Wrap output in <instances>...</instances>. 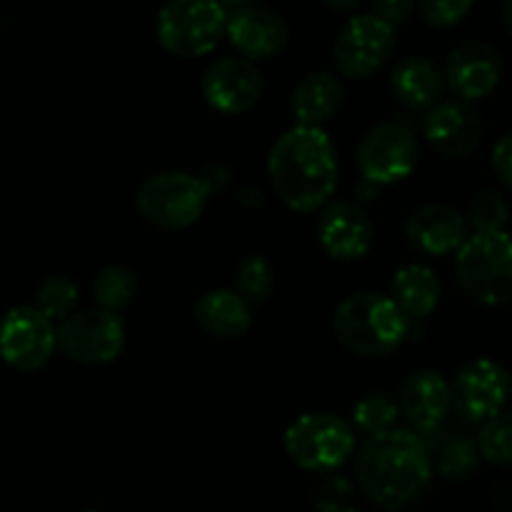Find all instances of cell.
Here are the masks:
<instances>
[{
    "mask_svg": "<svg viewBox=\"0 0 512 512\" xmlns=\"http://www.w3.org/2000/svg\"><path fill=\"white\" fill-rule=\"evenodd\" d=\"M410 245L428 255L458 253L470 235V225L460 210L445 203H430L415 210L405 223Z\"/></svg>",
    "mask_w": 512,
    "mask_h": 512,
    "instance_id": "obj_18",
    "label": "cell"
},
{
    "mask_svg": "<svg viewBox=\"0 0 512 512\" xmlns=\"http://www.w3.org/2000/svg\"><path fill=\"white\" fill-rule=\"evenodd\" d=\"M55 348L80 365H108L123 353L125 323L108 310H80L60 320L55 328Z\"/></svg>",
    "mask_w": 512,
    "mask_h": 512,
    "instance_id": "obj_8",
    "label": "cell"
},
{
    "mask_svg": "<svg viewBox=\"0 0 512 512\" xmlns=\"http://www.w3.org/2000/svg\"><path fill=\"white\" fill-rule=\"evenodd\" d=\"M398 410L410 420L418 433L440 428L450 413V385L435 370H415L400 388Z\"/></svg>",
    "mask_w": 512,
    "mask_h": 512,
    "instance_id": "obj_19",
    "label": "cell"
},
{
    "mask_svg": "<svg viewBox=\"0 0 512 512\" xmlns=\"http://www.w3.org/2000/svg\"><path fill=\"white\" fill-rule=\"evenodd\" d=\"M510 395L508 370L490 358H475L458 370L450 388V408L470 425H483L505 413Z\"/></svg>",
    "mask_w": 512,
    "mask_h": 512,
    "instance_id": "obj_11",
    "label": "cell"
},
{
    "mask_svg": "<svg viewBox=\"0 0 512 512\" xmlns=\"http://www.w3.org/2000/svg\"><path fill=\"white\" fill-rule=\"evenodd\" d=\"M440 293H443V288H440L438 275L428 265L410 263L393 275V295L390 298L408 320H423L433 315V310L440 303Z\"/></svg>",
    "mask_w": 512,
    "mask_h": 512,
    "instance_id": "obj_23",
    "label": "cell"
},
{
    "mask_svg": "<svg viewBox=\"0 0 512 512\" xmlns=\"http://www.w3.org/2000/svg\"><path fill=\"white\" fill-rule=\"evenodd\" d=\"M413 10L415 5L410 3V0H378V3L370 5V13H373L375 18L383 20V23H388L390 28L405 23Z\"/></svg>",
    "mask_w": 512,
    "mask_h": 512,
    "instance_id": "obj_33",
    "label": "cell"
},
{
    "mask_svg": "<svg viewBox=\"0 0 512 512\" xmlns=\"http://www.w3.org/2000/svg\"><path fill=\"white\" fill-rule=\"evenodd\" d=\"M445 88L455 93V98L473 105L493 93L503 80V58L498 50L483 40H465L458 48L450 50L445 60Z\"/></svg>",
    "mask_w": 512,
    "mask_h": 512,
    "instance_id": "obj_15",
    "label": "cell"
},
{
    "mask_svg": "<svg viewBox=\"0 0 512 512\" xmlns=\"http://www.w3.org/2000/svg\"><path fill=\"white\" fill-rule=\"evenodd\" d=\"M360 5V0H345V3H335V0H325V8L333 10H355Z\"/></svg>",
    "mask_w": 512,
    "mask_h": 512,
    "instance_id": "obj_36",
    "label": "cell"
},
{
    "mask_svg": "<svg viewBox=\"0 0 512 512\" xmlns=\"http://www.w3.org/2000/svg\"><path fill=\"white\" fill-rule=\"evenodd\" d=\"M430 475L428 445L413 430L393 428L370 438L358 460L365 498L385 512H398L420 500L428 490Z\"/></svg>",
    "mask_w": 512,
    "mask_h": 512,
    "instance_id": "obj_2",
    "label": "cell"
},
{
    "mask_svg": "<svg viewBox=\"0 0 512 512\" xmlns=\"http://www.w3.org/2000/svg\"><path fill=\"white\" fill-rule=\"evenodd\" d=\"M468 225L475 233H503L508 225V200L500 190L485 188L473 195L468 208Z\"/></svg>",
    "mask_w": 512,
    "mask_h": 512,
    "instance_id": "obj_30",
    "label": "cell"
},
{
    "mask_svg": "<svg viewBox=\"0 0 512 512\" xmlns=\"http://www.w3.org/2000/svg\"><path fill=\"white\" fill-rule=\"evenodd\" d=\"M333 333L353 355L385 358L408 338L410 320L400 313L390 295L360 290L335 308Z\"/></svg>",
    "mask_w": 512,
    "mask_h": 512,
    "instance_id": "obj_3",
    "label": "cell"
},
{
    "mask_svg": "<svg viewBox=\"0 0 512 512\" xmlns=\"http://www.w3.org/2000/svg\"><path fill=\"white\" fill-rule=\"evenodd\" d=\"M318 240L325 253L340 263H353L373 248L375 228L370 215L350 200H335L318 218Z\"/></svg>",
    "mask_w": 512,
    "mask_h": 512,
    "instance_id": "obj_17",
    "label": "cell"
},
{
    "mask_svg": "<svg viewBox=\"0 0 512 512\" xmlns=\"http://www.w3.org/2000/svg\"><path fill=\"white\" fill-rule=\"evenodd\" d=\"M205 103L223 115H243L263 95V73L240 55H223L205 68L200 78Z\"/></svg>",
    "mask_w": 512,
    "mask_h": 512,
    "instance_id": "obj_14",
    "label": "cell"
},
{
    "mask_svg": "<svg viewBox=\"0 0 512 512\" xmlns=\"http://www.w3.org/2000/svg\"><path fill=\"white\" fill-rule=\"evenodd\" d=\"M473 10V0H423L420 13L435 28H453Z\"/></svg>",
    "mask_w": 512,
    "mask_h": 512,
    "instance_id": "obj_32",
    "label": "cell"
},
{
    "mask_svg": "<svg viewBox=\"0 0 512 512\" xmlns=\"http://www.w3.org/2000/svg\"><path fill=\"white\" fill-rule=\"evenodd\" d=\"M355 450V430L335 413H305L285 430V453L298 468L330 475Z\"/></svg>",
    "mask_w": 512,
    "mask_h": 512,
    "instance_id": "obj_5",
    "label": "cell"
},
{
    "mask_svg": "<svg viewBox=\"0 0 512 512\" xmlns=\"http://www.w3.org/2000/svg\"><path fill=\"white\" fill-rule=\"evenodd\" d=\"M480 458L488 463L498 465V468H508L512 463V418L508 413L495 415L493 420L480 425L478 440Z\"/></svg>",
    "mask_w": 512,
    "mask_h": 512,
    "instance_id": "obj_29",
    "label": "cell"
},
{
    "mask_svg": "<svg viewBox=\"0 0 512 512\" xmlns=\"http://www.w3.org/2000/svg\"><path fill=\"white\" fill-rule=\"evenodd\" d=\"M425 138L443 158H468L483 140V115L465 100H440L423 120Z\"/></svg>",
    "mask_w": 512,
    "mask_h": 512,
    "instance_id": "obj_16",
    "label": "cell"
},
{
    "mask_svg": "<svg viewBox=\"0 0 512 512\" xmlns=\"http://www.w3.org/2000/svg\"><path fill=\"white\" fill-rule=\"evenodd\" d=\"M225 35L240 58L268 60L283 53L290 43V28L278 10L260 3H223Z\"/></svg>",
    "mask_w": 512,
    "mask_h": 512,
    "instance_id": "obj_12",
    "label": "cell"
},
{
    "mask_svg": "<svg viewBox=\"0 0 512 512\" xmlns=\"http://www.w3.org/2000/svg\"><path fill=\"white\" fill-rule=\"evenodd\" d=\"M512 135L505 133L503 138L498 140V145L493 148V173L495 178L500 180L503 188H510L512 185Z\"/></svg>",
    "mask_w": 512,
    "mask_h": 512,
    "instance_id": "obj_34",
    "label": "cell"
},
{
    "mask_svg": "<svg viewBox=\"0 0 512 512\" xmlns=\"http://www.w3.org/2000/svg\"><path fill=\"white\" fill-rule=\"evenodd\" d=\"M195 323L215 340L243 338L253 325V308L235 290H210L195 303Z\"/></svg>",
    "mask_w": 512,
    "mask_h": 512,
    "instance_id": "obj_22",
    "label": "cell"
},
{
    "mask_svg": "<svg viewBox=\"0 0 512 512\" xmlns=\"http://www.w3.org/2000/svg\"><path fill=\"white\" fill-rule=\"evenodd\" d=\"M398 400L390 398L388 393H368L355 403L353 408V425L365 438H378V435L390 433L398 423Z\"/></svg>",
    "mask_w": 512,
    "mask_h": 512,
    "instance_id": "obj_25",
    "label": "cell"
},
{
    "mask_svg": "<svg viewBox=\"0 0 512 512\" xmlns=\"http://www.w3.org/2000/svg\"><path fill=\"white\" fill-rule=\"evenodd\" d=\"M238 200L243 205H255V208H258V205H263L265 195L260 193L258 188H250V185H245V188L238 190Z\"/></svg>",
    "mask_w": 512,
    "mask_h": 512,
    "instance_id": "obj_35",
    "label": "cell"
},
{
    "mask_svg": "<svg viewBox=\"0 0 512 512\" xmlns=\"http://www.w3.org/2000/svg\"><path fill=\"white\" fill-rule=\"evenodd\" d=\"M275 195L295 213H313L328 205L338 185V150L323 128L285 130L268 155Z\"/></svg>",
    "mask_w": 512,
    "mask_h": 512,
    "instance_id": "obj_1",
    "label": "cell"
},
{
    "mask_svg": "<svg viewBox=\"0 0 512 512\" xmlns=\"http://www.w3.org/2000/svg\"><path fill=\"white\" fill-rule=\"evenodd\" d=\"M313 505L320 512H358L355 490L343 475H325L313 490Z\"/></svg>",
    "mask_w": 512,
    "mask_h": 512,
    "instance_id": "obj_31",
    "label": "cell"
},
{
    "mask_svg": "<svg viewBox=\"0 0 512 512\" xmlns=\"http://www.w3.org/2000/svg\"><path fill=\"white\" fill-rule=\"evenodd\" d=\"M138 293V278L125 265H105L98 270L93 280V298L100 310L120 315V310L128 308Z\"/></svg>",
    "mask_w": 512,
    "mask_h": 512,
    "instance_id": "obj_24",
    "label": "cell"
},
{
    "mask_svg": "<svg viewBox=\"0 0 512 512\" xmlns=\"http://www.w3.org/2000/svg\"><path fill=\"white\" fill-rule=\"evenodd\" d=\"M208 188L200 183L198 175L183 170H163L143 180L138 188L140 215L153 228L183 230L198 223L208 205Z\"/></svg>",
    "mask_w": 512,
    "mask_h": 512,
    "instance_id": "obj_7",
    "label": "cell"
},
{
    "mask_svg": "<svg viewBox=\"0 0 512 512\" xmlns=\"http://www.w3.org/2000/svg\"><path fill=\"white\" fill-rule=\"evenodd\" d=\"M455 273L465 293L478 303L500 308L512 298V248L505 233H473L455 255Z\"/></svg>",
    "mask_w": 512,
    "mask_h": 512,
    "instance_id": "obj_4",
    "label": "cell"
},
{
    "mask_svg": "<svg viewBox=\"0 0 512 512\" xmlns=\"http://www.w3.org/2000/svg\"><path fill=\"white\" fill-rule=\"evenodd\" d=\"M85 512H98V510H85Z\"/></svg>",
    "mask_w": 512,
    "mask_h": 512,
    "instance_id": "obj_38",
    "label": "cell"
},
{
    "mask_svg": "<svg viewBox=\"0 0 512 512\" xmlns=\"http://www.w3.org/2000/svg\"><path fill=\"white\" fill-rule=\"evenodd\" d=\"M418 158V138L403 120L375 125L358 145V170L368 185L400 183L413 173Z\"/></svg>",
    "mask_w": 512,
    "mask_h": 512,
    "instance_id": "obj_9",
    "label": "cell"
},
{
    "mask_svg": "<svg viewBox=\"0 0 512 512\" xmlns=\"http://www.w3.org/2000/svg\"><path fill=\"white\" fill-rule=\"evenodd\" d=\"M223 3L213 0H170L158 10L155 35L175 58L208 55L225 35Z\"/></svg>",
    "mask_w": 512,
    "mask_h": 512,
    "instance_id": "obj_6",
    "label": "cell"
},
{
    "mask_svg": "<svg viewBox=\"0 0 512 512\" xmlns=\"http://www.w3.org/2000/svg\"><path fill=\"white\" fill-rule=\"evenodd\" d=\"M75 305H78V285L68 275H48L43 283L35 290V305L43 318L53 320H65L68 315H73Z\"/></svg>",
    "mask_w": 512,
    "mask_h": 512,
    "instance_id": "obj_28",
    "label": "cell"
},
{
    "mask_svg": "<svg viewBox=\"0 0 512 512\" xmlns=\"http://www.w3.org/2000/svg\"><path fill=\"white\" fill-rule=\"evenodd\" d=\"M275 290V270L265 255H245L235 273V293L248 305H263Z\"/></svg>",
    "mask_w": 512,
    "mask_h": 512,
    "instance_id": "obj_26",
    "label": "cell"
},
{
    "mask_svg": "<svg viewBox=\"0 0 512 512\" xmlns=\"http://www.w3.org/2000/svg\"><path fill=\"white\" fill-rule=\"evenodd\" d=\"M390 88L400 105L410 110H430L443 100V70L425 55H408L390 75Z\"/></svg>",
    "mask_w": 512,
    "mask_h": 512,
    "instance_id": "obj_21",
    "label": "cell"
},
{
    "mask_svg": "<svg viewBox=\"0 0 512 512\" xmlns=\"http://www.w3.org/2000/svg\"><path fill=\"white\" fill-rule=\"evenodd\" d=\"M510 8H512V3L508 0V3L503 5V15H505V28L510 30Z\"/></svg>",
    "mask_w": 512,
    "mask_h": 512,
    "instance_id": "obj_37",
    "label": "cell"
},
{
    "mask_svg": "<svg viewBox=\"0 0 512 512\" xmlns=\"http://www.w3.org/2000/svg\"><path fill=\"white\" fill-rule=\"evenodd\" d=\"M438 468L450 483H465V480L473 478L480 468V453L475 440L470 435H450V438H445L438 453Z\"/></svg>",
    "mask_w": 512,
    "mask_h": 512,
    "instance_id": "obj_27",
    "label": "cell"
},
{
    "mask_svg": "<svg viewBox=\"0 0 512 512\" xmlns=\"http://www.w3.org/2000/svg\"><path fill=\"white\" fill-rule=\"evenodd\" d=\"M395 50V28L373 13L345 20L333 45V58L340 73L350 80H365L378 73Z\"/></svg>",
    "mask_w": 512,
    "mask_h": 512,
    "instance_id": "obj_10",
    "label": "cell"
},
{
    "mask_svg": "<svg viewBox=\"0 0 512 512\" xmlns=\"http://www.w3.org/2000/svg\"><path fill=\"white\" fill-rule=\"evenodd\" d=\"M343 100L345 88L338 75L328 73V70H313L295 85L290 110L300 128H323L328 120L338 115Z\"/></svg>",
    "mask_w": 512,
    "mask_h": 512,
    "instance_id": "obj_20",
    "label": "cell"
},
{
    "mask_svg": "<svg viewBox=\"0 0 512 512\" xmlns=\"http://www.w3.org/2000/svg\"><path fill=\"white\" fill-rule=\"evenodd\" d=\"M55 353V328L33 305H15L0 320V358L20 373H35Z\"/></svg>",
    "mask_w": 512,
    "mask_h": 512,
    "instance_id": "obj_13",
    "label": "cell"
}]
</instances>
